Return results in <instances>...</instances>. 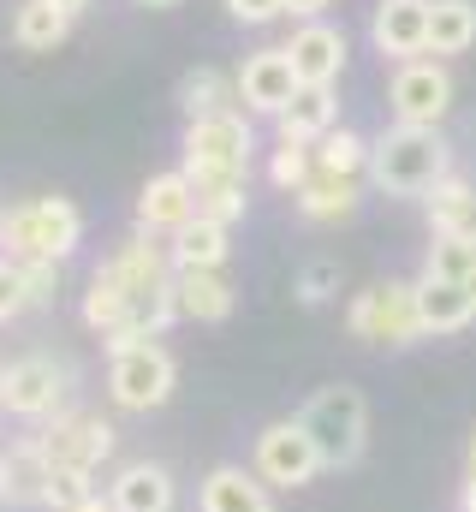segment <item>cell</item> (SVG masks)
<instances>
[{"label": "cell", "mask_w": 476, "mask_h": 512, "mask_svg": "<svg viewBox=\"0 0 476 512\" xmlns=\"http://www.w3.org/2000/svg\"><path fill=\"white\" fill-rule=\"evenodd\" d=\"M447 137L429 126H393L369 137V185L387 197H429L447 179Z\"/></svg>", "instance_id": "cell-1"}, {"label": "cell", "mask_w": 476, "mask_h": 512, "mask_svg": "<svg viewBox=\"0 0 476 512\" xmlns=\"http://www.w3.org/2000/svg\"><path fill=\"white\" fill-rule=\"evenodd\" d=\"M298 423H304V435L316 441V453H322V471H346L363 459V435H369V405H363V393L346 382L322 387V393H310V405L298 411Z\"/></svg>", "instance_id": "cell-2"}, {"label": "cell", "mask_w": 476, "mask_h": 512, "mask_svg": "<svg viewBox=\"0 0 476 512\" xmlns=\"http://www.w3.org/2000/svg\"><path fill=\"white\" fill-rule=\"evenodd\" d=\"M84 239V215L66 197H30L6 209V256L12 262H66Z\"/></svg>", "instance_id": "cell-3"}, {"label": "cell", "mask_w": 476, "mask_h": 512, "mask_svg": "<svg viewBox=\"0 0 476 512\" xmlns=\"http://www.w3.org/2000/svg\"><path fill=\"white\" fill-rule=\"evenodd\" d=\"M179 364L155 340H108V393L119 411H155L173 399Z\"/></svg>", "instance_id": "cell-4"}, {"label": "cell", "mask_w": 476, "mask_h": 512, "mask_svg": "<svg viewBox=\"0 0 476 512\" xmlns=\"http://www.w3.org/2000/svg\"><path fill=\"white\" fill-rule=\"evenodd\" d=\"M36 441H42L54 477H96L102 459L114 453V423L90 417V411H60V417H48V429Z\"/></svg>", "instance_id": "cell-5"}, {"label": "cell", "mask_w": 476, "mask_h": 512, "mask_svg": "<svg viewBox=\"0 0 476 512\" xmlns=\"http://www.w3.org/2000/svg\"><path fill=\"white\" fill-rule=\"evenodd\" d=\"M346 328L369 346H411L423 340V322H417V286L405 280H387V286H369L357 292L352 310H346Z\"/></svg>", "instance_id": "cell-6"}, {"label": "cell", "mask_w": 476, "mask_h": 512, "mask_svg": "<svg viewBox=\"0 0 476 512\" xmlns=\"http://www.w3.org/2000/svg\"><path fill=\"white\" fill-rule=\"evenodd\" d=\"M185 167L191 179H221V173H250V149L256 137L244 126V114H215V120H191L185 126Z\"/></svg>", "instance_id": "cell-7"}, {"label": "cell", "mask_w": 476, "mask_h": 512, "mask_svg": "<svg viewBox=\"0 0 476 512\" xmlns=\"http://www.w3.org/2000/svg\"><path fill=\"white\" fill-rule=\"evenodd\" d=\"M250 471H256L262 483H274V489H304V483H316L322 453H316V441L304 435V423L292 417V423H268V429L256 435Z\"/></svg>", "instance_id": "cell-8"}, {"label": "cell", "mask_w": 476, "mask_h": 512, "mask_svg": "<svg viewBox=\"0 0 476 512\" xmlns=\"http://www.w3.org/2000/svg\"><path fill=\"white\" fill-rule=\"evenodd\" d=\"M66 405V370L54 358H18L0 370V411L24 423H48Z\"/></svg>", "instance_id": "cell-9"}, {"label": "cell", "mask_w": 476, "mask_h": 512, "mask_svg": "<svg viewBox=\"0 0 476 512\" xmlns=\"http://www.w3.org/2000/svg\"><path fill=\"white\" fill-rule=\"evenodd\" d=\"M387 102H393V120H399V126H429L435 131L447 120V108H453V78H447L441 60H405V66L393 72Z\"/></svg>", "instance_id": "cell-10"}, {"label": "cell", "mask_w": 476, "mask_h": 512, "mask_svg": "<svg viewBox=\"0 0 476 512\" xmlns=\"http://www.w3.org/2000/svg\"><path fill=\"white\" fill-rule=\"evenodd\" d=\"M346 54H352L346 48V30H334L322 18L298 24L292 42H286V60H292V72H298L304 90H334V78L346 72Z\"/></svg>", "instance_id": "cell-11"}, {"label": "cell", "mask_w": 476, "mask_h": 512, "mask_svg": "<svg viewBox=\"0 0 476 512\" xmlns=\"http://www.w3.org/2000/svg\"><path fill=\"white\" fill-rule=\"evenodd\" d=\"M298 90H304V84H298V72H292L286 48H262V54H250V60L238 66V102H244L250 114L280 120V114L292 108V96H298Z\"/></svg>", "instance_id": "cell-12"}, {"label": "cell", "mask_w": 476, "mask_h": 512, "mask_svg": "<svg viewBox=\"0 0 476 512\" xmlns=\"http://www.w3.org/2000/svg\"><path fill=\"white\" fill-rule=\"evenodd\" d=\"M197 221V185H191V173H155L143 191H137V233H185Z\"/></svg>", "instance_id": "cell-13"}, {"label": "cell", "mask_w": 476, "mask_h": 512, "mask_svg": "<svg viewBox=\"0 0 476 512\" xmlns=\"http://www.w3.org/2000/svg\"><path fill=\"white\" fill-rule=\"evenodd\" d=\"M369 42L399 66L423 60L429 54V0H381L375 24H369Z\"/></svg>", "instance_id": "cell-14"}, {"label": "cell", "mask_w": 476, "mask_h": 512, "mask_svg": "<svg viewBox=\"0 0 476 512\" xmlns=\"http://www.w3.org/2000/svg\"><path fill=\"white\" fill-rule=\"evenodd\" d=\"M102 268L114 274L125 292H161V286H173V274H179V268H173V245H161L155 233H131Z\"/></svg>", "instance_id": "cell-15"}, {"label": "cell", "mask_w": 476, "mask_h": 512, "mask_svg": "<svg viewBox=\"0 0 476 512\" xmlns=\"http://www.w3.org/2000/svg\"><path fill=\"white\" fill-rule=\"evenodd\" d=\"M48 483H54V465H48V453H42L36 435L12 441L0 453V489H6L12 507H42L48 501Z\"/></svg>", "instance_id": "cell-16"}, {"label": "cell", "mask_w": 476, "mask_h": 512, "mask_svg": "<svg viewBox=\"0 0 476 512\" xmlns=\"http://www.w3.org/2000/svg\"><path fill=\"white\" fill-rule=\"evenodd\" d=\"M197 512H280L268 501V483L256 471H238V465H215L197 489Z\"/></svg>", "instance_id": "cell-17"}, {"label": "cell", "mask_w": 476, "mask_h": 512, "mask_svg": "<svg viewBox=\"0 0 476 512\" xmlns=\"http://www.w3.org/2000/svg\"><path fill=\"white\" fill-rule=\"evenodd\" d=\"M173 304L185 322H227L233 316V286L221 268H179L173 274Z\"/></svg>", "instance_id": "cell-18"}, {"label": "cell", "mask_w": 476, "mask_h": 512, "mask_svg": "<svg viewBox=\"0 0 476 512\" xmlns=\"http://www.w3.org/2000/svg\"><path fill=\"white\" fill-rule=\"evenodd\" d=\"M108 501H114V512H173L179 489H173L167 465L137 459V465H125L114 483H108Z\"/></svg>", "instance_id": "cell-19"}, {"label": "cell", "mask_w": 476, "mask_h": 512, "mask_svg": "<svg viewBox=\"0 0 476 512\" xmlns=\"http://www.w3.org/2000/svg\"><path fill=\"white\" fill-rule=\"evenodd\" d=\"M274 126H280V143H310V149H316L328 131L340 126V96H334V90H298L292 108H286Z\"/></svg>", "instance_id": "cell-20"}, {"label": "cell", "mask_w": 476, "mask_h": 512, "mask_svg": "<svg viewBox=\"0 0 476 512\" xmlns=\"http://www.w3.org/2000/svg\"><path fill=\"white\" fill-rule=\"evenodd\" d=\"M417 322L423 334H459L465 322H476L471 292L453 280H417Z\"/></svg>", "instance_id": "cell-21"}, {"label": "cell", "mask_w": 476, "mask_h": 512, "mask_svg": "<svg viewBox=\"0 0 476 512\" xmlns=\"http://www.w3.org/2000/svg\"><path fill=\"white\" fill-rule=\"evenodd\" d=\"M429 221H435V239H471L476 245V185L447 173L429 191Z\"/></svg>", "instance_id": "cell-22"}, {"label": "cell", "mask_w": 476, "mask_h": 512, "mask_svg": "<svg viewBox=\"0 0 476 512\" xmlns=\"http://www.w3.org/2000/svg\"><path fill=\"white\" fill-rule=\"evenodd\" d=\"M66 30H72V18L54 0H18V12H12V42L24 54H54L66 42Z\"/></svg>", "instance_id": "cell-23"}, {"label": "cell", "mask_w": 476, "mask_h": 512, "mask_svg": "<svg viewBox=\"0 0 476 512\" xmlns=\"http://www.w3.org/2000/svg\"><path fill=\"white\" fill-rule=\"evenodd\" d=\"M233 96H238V78L215 72V66H197L179 78V108L185 120H215V114H233Z\"/></svg>", "instance_id": "cell-24"}, {"label": "cell", "mask_w": 476, "mask_h": 512, "mask_svg": "<svg viewBox=\"0 0 476 512\" xmlns=\"http://www.w3.org/2000/svg\"><path fill=\"white\" fill-rule=\"evenodd\" d=\"M476 48V0H429V54Z\"/></svg>", "instance_id": "cell-25"}, {"label": "cell", "mask_w": 476, "mask_h": 512, "mask_svg": "<svg viewBox=\"0 0 476 512\" xmlns=\"http://www.w3.org/2000/svg\"><path fill=\"white\" fill-rule=\"evenodd\" d=\"M357 209V179H346V173H322L316 167V179L298 191V215L304 221H346Z\"/></svg>", "instance_id": "cell-26"}, {"label": "cell", "mask_w": 476, "mask_h": 512, "mask_svg": "<svg viewBox=\"0 0 476 512\" xmlns=\"http://www.w3.org/2000/svg\"><path fill=\"white\" fill-rule=\"evenodd\" d=\"M233 256V245H227V227L221 221H191L185 233H173V268H221Z\"/></svg>", "instance_id": "cell-27"}, {"label": "cell", "mask_w": 476, "mask_h": 512, "mask_svg": "<svg viewBox=\"0 0 476 512\" xmlns=\"http://www.w3.org/2000/svg\"><path fill=\"white\" fill-rule=\"evenodd\" d=\"M191 185H197V215H203V221H221V227H233L238 215H244V203H250V173L191 179Z\"/></svg>", "instance_id": "cell-28"}, {"label": "cell", "mask_w": 476, "mask_h": 512, "mask_svg": "<svg viewBox=\"0 0 476 512\" xmlns=\"http://www.w3.org/2000/svg\"><path fill=\"white\" fill-rule=\"evenodd\" d=\"M125 304H131V292L119 286L108 268H96V280H90V292H84V322H90L96 334H108V340H114L119 322H125Z\"/></svg>", "instance_id": "cell-29"}, {"label": "cell", "mask_w": 476, "mask_h": 512, "mask_svg": "<svg viewBox=\"0 0 476 512\" xmlns=\"http://www.w3.org/2000/svg\"><path fill=\"white\" fill-rule=\"evenodd\" d=\"M316 167H322V173L363 179V173H369V137H357L352 126H334L322 143H316Z\"/></svg>", "instance_id": "cell-30"}, {"label": "cell", "mask_w": 476, "mask_h": 512, "mask_svg": "<svg viewBox=\"0 0 476 512\" xmlns=\"http://www.w3.org/2000/svg\"><path fill=\"white\" fill-rule=\"evenodd\" d=\"M476 274V245L471 239H435L429 256H423V280H453V286H465Z\"/></svg>", "instance_id": "cell-31"}, {"label": "cell", "mask_w": 476, "mask_h": 512, "mask_svg": "<svg viewBox=\"0 0 476 512\" xmlns=\"http://www.w3.org/2000/svg\"><path fill=\"white\" fill-rule=\"evenodd\" d=\"M268 179H274L280 191H292V197H298V191L316 179V149H310V143H280V149H274V161H268Z\"/></svg>", "instance_id": "cell-32"}, {"label": "cell", "mask_w": 476, "mask_h": 512, "mask_svg": "<svg viewBox=\"0 0 476 512\" xmlns=\"http://www.w3.org/2000/svg\"><path fill=\"white\" fill-rule=\"evenodd\" d=\"M298 304H328L334 292H340V262H328V256H316L304 274H298Z\"/></svg>", "instance_id": "cell-33"}, {"label": "cell", "mask_w": 476, "mask_h": 512, "mask_svg": "<svg viewBox=\"0 0 476 512\" xmlns=\"http://www.w3.org/2000/svg\"><path fill=\"white\" fill-rule=\"evenodd\" d=\"M18 268H24V298H30V310L54 304V292H60V262H18Z\"/></svg>", "instance_id": "cell-34"}, {"label": "cell", "mask_w": 476, "mask_h": 512, "mask_svg": "<svg viewBox=\"0 0 476 512\" xmlns=\"http://www.w3.org/2000/svg\"><path fill=\"white\" fill-rule=\"evenodd\" d=\"M90 495H96V483H90V477H54L42 507H48V512H78Z\"/></svg>", "instance_id": "cell-35"}, {"label": "cell", "mask_w": 476, "mask_h": 512, "mask_svg": "<svg viewBox=\"0 0 476 512\" xmlns=\"http://www.w3.org/2000/svg\"><path fill=\"white\" fill-rule=\"evenodd\" d=\"M18 310H30V298H24V268H18L12 256H0V322H12Z\"/></svg>", "instance_id": "cell-36"}, {"label": "cell", "mask_w": 476, "mask_h": 512, "mask_svg": "<svg viewBox=\"0 0 476 512\" xmlns=\"http://www.w3.org/2000/svg\"><path fill=\"white\" fill-rule=\"evenodd\" d=\"M227 12H233L238 24H274L286 12V0H227Z\"/></svg>", "instance_id": "cell-37"}, {"label": "cell", "mask_w": 476, "mask_h": 512, "mask_svg": "<svg viewBox=\"0 0 476 512\" xmlns=\"http://www.w3.org/2000/svg\"><path fill=\"white\" fill-rule=\"evenodd\" d=\"M322 6H328V0H286V12H298V18H316Z\"/></svg>", "instance_id": "cell-38"}, {"label": "cell", "mask_w": 476, "mask_h": 512, "mask_svg": "<svg viewBox=\"0 0 476 512\" xmlns=\"http://www.w3.org/2000/svg\"><path fill=\"white\" fill-rule=\"evenodd\" d=\"M78 512H114V501H108V495H90V501H84Z\"/></svg>", "instance_id": "cell-39"}, {"label": "cell", "mask_w": 476, "mask_h": 512, "mask_svg": "<svg viewBox=\"0 0 476 512\" xmlns=\"http://www.w3.org/2000/svg\"><path fill=\"white\" fill-rule=\"evenodd\" d=\"M54 6H60V12H66V18H78V12H84V6H90V0H54Z\"/></svg>", "instance_id": "cell-40"}, {"label": "cell", "mask_w": 476, "mask_h": 512, "mask_svg": "<svg viewBox=\"0 0 476 512\" xmlns=\"http://www.w3.org/2000/svg\"><path fill=\"white\" fill-rule=\"evenodd\" d=\"M459 507H465V512H476V477L465 483V501H459Z\"/></svg>", "instance_id": "cell-41"}, {"label": "cell", "mask_w": 476, "mask_h": 512, "mask_svg": "<svg viewBox=\"0 0 476 512\" xmlns=\"http://www.w3.org/2000/svg\"><path fill=\"white\" fill-rule=\"evenodd\" d=\"M0 256H6V209H0Z\"/></svg>", "instance_id": "cell-42"}, {"label": "cell", "mask_w": 476, "mask_h": 512, "mask_svg": "<svg viewBox=\"0 0 476 512\" xmlns=\"http://www.w3.org/2000/svg\"><path fill=\"white\" fill-rule=\"evenodd\" d=\"M137 6H179V0H137Z\"/></svg>", "instance_id": "cell-43"}, {"label": "cell", "mask_w": 476, "mask_h": 512, "mask_svg": "<svg viewBox=\"0 0 476 512\" xmlns=\"http://www.w3.org/2000/svg\"><path fill=\"white\" fill-rule=\"evenodd\" d=\"M465 292H471V304H476V274H471V280H465Z\"/></svg>", "instance_id": "cell-44"}, {"label": "cell", "mask_w": 476, "mask_h": 512, "mask_svg": "<svg viewBox=\"0 0 476 512\" xmlns=\"http://www.w3.org/2000/svg\"><path fill=\"white\" fill-rule=\"evenodd\" d=\"M471 477H476V435H471Z\"/></svg>", "instance_id": "cell-45"}, {"label": "cell", "mask_w": 476, "mask_h": 512, "mask_svg": "<svg viewBox=\"0 0 476 512\" xmlns=\"http://www.w3.org/2000/svg\"><path fill=\"white\" fill-rule=\"evenodd\" d=\"M0 501H6V489H0Z\"/></svg>", "instance_id": "cell-46"}]
</instances>
